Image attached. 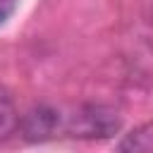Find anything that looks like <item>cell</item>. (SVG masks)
I'll return each mask as SVG.
<instances>
[{
  "label": "cell",
  "mask_w": 153,
  "mask_h": 153,
  "mask_svg": "<svg viewBox=\"0 0 153 153\" xmlns=\"http://www.w3.org/2000/svg\"><path fill=\"white\" fill-rule=\"evenodd\" d=\"M19 127H22V131L29 141H45V139L55 136L57 129L62 127V115L55 108L38 105V108H33L24 115Z\"/></svg>",
  "instance_id": "7a4b0ae2"
},
{
  "label": "cell",
  "mask_w": 153,
  "mask_h": 153,
  "mask_svg": "<svg viewBox=\"0 0 153 153\" xmlns=\"http://www.w3.org/2000/svg\"><path fill=\"white\" fill-rule=\"evenodd\" d=\"M19 129V110L12 98V93L0 86V143L7 141L14 131Z\"/></svg>",
  "instance_id": "277c9868"
},
{
  "label": "cell",
  "mask_w": 153,
  "mask_h": 153,
  "mask_svg": "<svg viewBox=\"0 0 153 153\" xmlns=\"http://www.w3.org/2000/svg\"><path fill=\"white\" fill-rule=\"evenodd\" d=\"M17 2L19 0H0V24H5L12 17V12L17 10Z\"/></svg>",
  "instance_id": "5b68a950"
},
{
  "label": "cell",
  "mask_w": 153,
  "mask_h": 153,
  "mask_svg": "<svg viewBox=\"0 0 153 153\" xmlns=\"http://www.w3.org/2000/svg\"><path fill=\"white\" fill-rule=\"evenodd\" d=\"M120 129V117L117 112L100 108V105H88L81 108L76 115H72L67 120V131H72L74 136H112Z\"/></svg>",
  "instance_id": "6da1fadb"
},
{
  "label": "cell",
  "mask_w": 153,
  "mask_h": 153,
  "mask_svg": "<svg viewBox=\"0 0 153 153\" xmlns=\"http://www.w3.org/2000/svg\"><path fill=\"white\" fill-rule=\"evenodd\" d=\"M115 153H153V124H143L124 134Z\"/></svg>",
  "instance_id": "3957f363"
}]
</instances>
